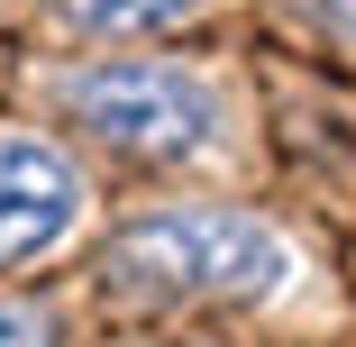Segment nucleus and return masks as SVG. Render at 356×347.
I'll list each match as a JSON object with an SVG mask.
<instances>
[{
	"instance_id": "f257e3e1",
	"label": "nucleus",
	"mask_w": 356,
	"mask_h": 347,
	"mask_svg": "<svg viewBox=\"0 0 356 347\" xmlns=\"http://www.w3.org/2000/svg\"><path fill=\"white\" fill-rule=\"evenodd\" d=\"M274 284H293V247L247 211H165L101 256L110 311H174L201 293H274Z\"/></svg>"
},
{
	"instance_id": "f03ea898",
	"label": "nucleus",
	"mask_w": 356,
	"mask_h": 347,
	"mask_svg": "<svg viewBox=\"0 0 356 347\" xmlns=\"http://www.w3.org/2000/svg\"><path fill=\"white\" fill-rule=\"evenodd\" d=\"M64 110H74L92 137L128 156H201L210 137H220V92H210L192 64H83V74H64Z\"/></svg>"
},
{
	"instance_id": "7ed1b4c3",
	"label": "nucleus",
	"mask_w": 356,
	"mask_h": 347,
	"mask_svg": "<svg viewBox=\"0 0 356 347\" xmlns=\"http://www.w3.org/2000/svg\"><path fill=\"white\" fill-rule=\"evenodd\" d=\"M83 220V174L46 137H0V265H37L74 238Z\"/></svg>"
},
{
	"instance_id": "20e7f679",
	"label": "nucleus",
	"mask_w": 356,
	"mask_h": 347,
	"mask_svg": "<svg viewBox=\"0 0 356 347\" xmlns=\"http://www.w3.org/2000/svg\"><path fill=\"white\" fill-rule=\"evenodd\" d=\"M55 19L83 37H147V28L192 19V0H55Z\"/></svg>"
},
{
	"instance_id": "39448f33",
	"label": "nucleus",
	"mask_w": 356,
	"mask_h": 347,
	"mask_svg": "<svg viewBox=\"0 0 356 347\" xmlns=\"http://www.w3.org/2000/svg\"><path fill=\"white\" fill-rule=\"evenodd\" d=\"M0 347H46V311H28V302H0Z\"/></svg>"
},
{
	"instance_id": "423d86ee",
	"label": "nucleus",
	"mask_w": 356,
	"mask_h": 347,
	"mask_svg": "<svg viewBox=\"0 0 356 347\" xmlns=\"http://www.w3.org/2000/svg\"><path fill=\"white\" fill-rule=\"evenodd\" d=\"M320 10H329V19H338V28L356 37V0H320Z\"/></svg>"
}]
</instances>
